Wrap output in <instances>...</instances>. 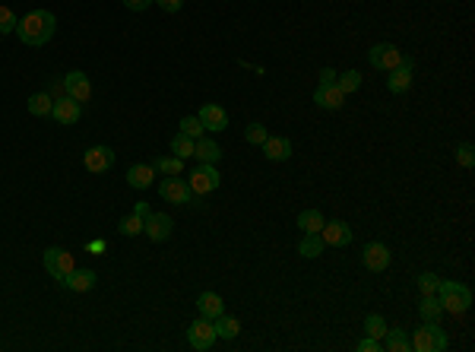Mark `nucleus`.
<instances>
[{"instance_id":"nucleus-1","label":"nucleus","mask_w":475,"mask_h":352,"mask_svg":"<svg viewBox=\"0 0 475 352\" xmlns=\"http://www.w3.org/2000/svg\"><path fill=\"white\" fill-rule=\"evenodd\" d=\"M54 29H57V20L51 10H32L26 13L20 22H16V35H20V42L29 45V48H42L54 38Z\"/></svg>"},{"instance_id":"nucleus-2","label":"nucleus","mask_w":475,"mask_h":352,"mask_svg":"<svg viewBox=\"0 0 475 352\" xmlns=\"http://www.w3.org/2000/svg\"><path fill=\"white\" fill-rule=\"evenodd\" d=\"M437 298H441L444 311H450V314H466L469 305H472V292H469V286L453 283V279H441V286H437Z\"/></svg>"},{"instance_id":"nucleus-3","label":"nucleus","mask_w":475,"mask_h":352,"mask_svg":"<svg viewBox=\"0 0 475 352\" xmlns=\"http://www.w3.org/2000/svg\"><path fill=\"white\" fill-rule=\"evenodd\" d=\"M409 343H412L415 352H444L447 349V333L441 330L437 321H425V324L409 337Z\"/></svg>"},{"instance_id":"nucleus-4","label":"nucleus","mask_w":475,"mask_h":352,"mask_svg":"<svg viewBox=\"0 0 475 352\" xmlns=\"http://www.w3.org/2000/svg\"><path fill=\"white\" fill-rule=\"evenodd\" d=\"M368 61H371V67L374 70H396V67H402V64H409L412 67V57L409 54H402L396 45H390V42H384V45H374L371 51H368Z\"/></svg>"},{"instance_id":"nucleus-5","label":"nucleus","mask_w":475,"mask_h":352,"mask_svg":"<svg viewBox=\"0 0 475 352\" xmlns=\"http://www.w3.org/2000/svg\"><path fill=\"white\" fill-rule=\"evenodd\" d=\"M45 270L51 273V279H57V283H67V277L76 270V261H73V254L70 251H63V248H48L45 251Z\"/></svg>"},{"instance_id":"nucleus-6","label":"nucleus","mask_w":475,"mask_h":352,"mask_svg":"<svg viewBox=\"0 0 475 352\" xmlns=\"http://www.w3.org/2000/svg\"><path fill=\"white\" fill-rule=\"evenodd\" d=\"M219 172H216V166H209V162H200V166L193 168L190 181H187V187H190V193H200V197H206V193H213L216 187H219Z\"/></svg>"},{"instance_id":"nucleus-7","label":"nucleus","mask_w":475,"mask_h":352,"mask_svg":"<svg viewBox=\"0 0 475 352\" xmlns=\"http://www.w3.org/2000/svg\"><path fill=\"white\" fill-rule=\"evenodd\" d=\"M187 339H190V346H193L197 352L213 349V343H216V327H213V321H206V318L193 321V324L187 327Z\"/></svg>"},{"instance_id":"nucleus-8","label":"nucleus","mask_w":475,"mask_h":352,"mask_svg":"<svg viewBox=\"0 0 475 352\" xmlns=\"http://www.w3.org/2000/svg\"><path fill=\"white\" fill-rule=\"evenodd\" d=\"M51 117H54L61 127H70V124H76V121L83 117V105L76 102V98H70V96H61V98H54Z\"/></svg>"},{"instance_id":"nucleus-9","label":"nucleus","mask_w":475,"mask_h":352,"mask_svg":"<svg viewBox=\"0 0 475 352\" xmlns=\"http://www.w3.org/2000/svg\"><path fill=\"white\" fill-rule=\"evenodd\" d=\"M158 193H162V200H168V203H190V187H187V181H181L178 175H165L162 184H158Z\"/></svg>"},{"instance_id":"nucleus-10","label":"nucleus","mask_w":475,"mask_h":352,"mask_svg":"<svg viewBox=\"0 0 475 352\" xmlns=\"http://www.w3.org/2000/svg\"><path fill=\"white\" fill-rule=\"evenodd\" d=\"M63 89H67V96L76 98L80 105L92 98V83H89V76H86L83 70H73V73L63 76Z\"/></svg>"},{"instance_id":"nucleus-11","label":"nucleus","mask_w":475,"mask_h":352,"mask_svg":"<svg viewBox=\"0 0 475 352\" xmlns=\"http://www.w3.org/2000/svg\"><path fill=\"white\" fill-rule=\"evenodd\" d=\"M83 162L92 175H105V172H111V166H114V152H111L108 146H92V149L83 152Z\"/></svg>"},{"instance_id":"nucleus-12","label":"nucleus","mask_w":475,"mask_h":352,"mask_svg":"<svg viewBox=\"0 0 475 352\" xmlns=\"http://www.w3.org/2000/svg\"><path fill=\"white\" fill-rule=\"evenodd\" d=\"M172 228H174V222L168 213H149L143 219V232L149 235L152 242H165L168 235H172Z\"/></svg>"},{"instance_id":"nucleus-13","label":"nucleus","mask_w":475,"mask_h":352,"mask_svg":"<svg viewBox=\"0 0 475 352\" xmlns=\"http://www.w3.org/2000/svg\"><path fill=\"white\" fill-rule=\"evenodd\" d=\"M320 238H324L326 248H345V244H352V228L345 226V222H324V228H320Z\"/></svg>"},{"instance_id":"nucleus-14","label":"nucleus","mask_w":475,"mask_h":352,"mask_svg":"<svg viewBox=\"0 0 475 352\" xmlns=\"http://www.w3.org/2000/svg\"><path fill=\"white\" fill-rule=\"evenodd\" d=\"M361 261H365V267L371 270V273H380V270L390 267V248L380 242H371L365 244V251H361Z\"/></svg>"},{"instance_id":"nucleus-15","label":"nucleus","mask_w":475,"mask_h":352,"mask_svg":"<svg viewBox=\"0 0 475 352\" xmlns=\"http://www.w3.org/2000/svg\"><path fill=\"white\" fill-rule=\"evenodd\" d=\"M197 117H200L203 127H206V131H213V133H219V131H225V127H228V111L222 108V105H216V102L203 105Z\"/></svg>"},{"instance_id":"nucleus-16","label":"nucleus","mask_w":475,"mask_h":352,"mask_svg":"<svg viewBox=\"0 0 475 352\" xmlns=\"http://www.w3.org/2000/svg\"><path fill=\"white\" fill-rule=\"evenodd\" d=\"M314 102L320 105L324 111H339L345 105V92L339 89L336 83H330V86H320V89L314 92Z\"/></svg>"},{"instance_id":"nucleus-17","label":"nucleus","mask_w":475,"mask_h":352,"mask_svg":"<svg viewBox=\"0 0 475 352\" xmlns=\"http://www.w3.org/2000/svg\"><path fill=\"white\" fill-rule=\"evenodd\" d=\"M386 89H390L393 96H406V92L412 89V67L402 64V67L390 70V76H386Z\"/></svg>"},{"instance_id":"nucleus-18","label":"nucleus","mask_w":475,"mask_h":352,"mask_svg":"<svg viewBox=\"0 0 475 352\" xmlns=\"http://www.w3.org/2000/svg\"><path fill=\"white\" fill-rule=\"evenodd\" d=\"M197 311H200V318L216 321L219 314H225V302H222V295H216V292H203V295L197 298Z\"/></svg>"},{"instance_id":"nucleus-19","label":"nucleus","mask_w":475,"mask_h":352,"mask_svg":"<svg viewBox=\"0 0 475 352\" xmlns=\"http://www.w3.org/2000/svg\"><path fill=\"white\" fill-rule=\"evenodd\" d=\"M263 156H266L269 162H285V159H292V143L285 137H266Z\"/></svg>"},{"instance_id":"nucleus-20","label":"nucleus","mask_w":475,"mask_h":352,"mask_svg":"<svg viewBox=\"0 0 475 352\" xmlns=\"http://www.w3.org/2000/svg\"><path fill=\"white\" fill-rule=\"evenodd\" d=\"M193 156H197L200 162H209V166H216V162L222 159V149H219V143H216V140L200 137V140H193Z\"/></svg>"},{"instance_id":"nucleus-21","label":"nucleus","mask_w":475,"mask_h":352,"mask_svg":"<svg viewBox=\"0 0 475 352\" xmlns=\"http://www.w3.org/2000/svg\"><path fill=\"white\" fill-rule=\"evenodd\" d=\"M152 178H156V168L146 166V162H140V166H133L130 172H127V184L137 187V191H146V187H152Z\"/></svg>"},{"instance_id":"nucleus-22","label":"nucleus","mask_w":475,"mask_h":352,"mask_svg":"<svg viewBox=\"0 0 475 352\" xmlns=\"http://www.w3.org/2000/svg\"><path fill=\"white\" fill-rule=\"evenodd\" d=\"M96 279H98V277H96V270H73L63 286H67L70 292H89L92 286H96Z\"/></svg>"},{"instance_id":"nucleus-23","label":"nucleus","mask_w":475,"mask_h":352,"mask_svg":"<svg viewBox=\"0 0 475 352\" xmlns=\"http://www.w3.org/2000/svg\"><path fill=\"white\" fill-rule=\"evenodd\" d=\"M380 346H384L386 352H409V349H412V343H409V333L402 330V327H396V330H386L384 339H380Z\"/></svg>"},{"instance_id":"nucleus-24","label":"nucleus","mask_w":475,"mask_h":352,"mask_svg":"<svg viewBox=\"0 0 475 352\" xmlns=\"http://www.w3.org/2000/svg\"><path fill=\"white\" fill-rule=\"evenodd\" d=\"M324 213L320 210H304V213H298V228H301L304 235H317L320 228H324Z\"/></svg>"},{"instance_id":"nucleus-25","label":"nucleus","mask_w":475,"mask_h":352,"mask_svg":"<svg viewBox=\"0 0 475 352\" xmlns=\"http://www.w3.org/2000/svg\"><path fill=\"white\" fill-rule=\"evenodd\" d=\"M213 327H216V337H222V339H234L241 333V321L232 318V314H219V318L213 321Z\"/></svg>"},{"instance_id":"nucleus-26","label":"nucleus","mask_w":475,"mask_h":352,"mask_svg":"<svg viewBox=\"0 0 475 352\" xmlns=\"http://www.w3.org/2000/svg\"><path fill=\"white\" fill-rule=\"evenodd\" d=\"M324 251H326V244H324V238H320V232H317V235H304L301 244H298V254H301V257H320Z\"/></svg>"},{"instance_id":"nucleus-27","label":"nucleus","mask_w":475,"mask_h":352,"mask_svg":"<svg viewBox=\"0 0 475 352\" xmlns=\"http://www.w3.org/2000/svg\"><path fill=\"white\" fill-rule=\"evenodd\" d=\"M419 311H421V321H441L444 305H441V298L437 295H421Z\"/></svg>"},{"instance_id":"nucleus-28","label":"nucleus","mask_w":475,"mask_h":352,"mask_svg":"<svg viewBox=\"0 0 475 352\" xmlns=\"http://www.w3.org/2000/svg\"><path fill=\"white\" fill-rule=\"evenodd\" d=\"M51 108H54V98H51L48 92H35V96L29 98V111H32L35 117H51Z\"/></svg>"},{"instance_id":"nucleus-29","label":"nucleus","mask_w":475,"mask_h":352,"mask_svg":"<svg viewBox=\"0 0 475 352\" xmlns=\"http://www.w3.org/2000/svg\"><path fill=\"white\" fill-rule=\"evenodd\" d=\"M336 86L349 96V92H359L361 89V73L359 70H345V73H336Z\"/></svg>"},{"instance_id":"nucleus-30","label":"nucleus","mask_w":475,"mask_h":352,"mask_svg":"<svg viewBox=\"0 0 475 352\" xmlns=\"http://www.w3.org/2000/svg\"><path fill=\"white\" fill-rule=\"evenodd\" d=\"M152 168L162 175H181L184 172V159H178V156H162V159L152 162Z\"/></svg>"},{"instance_id":"nucleus-31","label":"nucleus","mask_w":475,"mask_h":352,"mask_svg":"<svg viewBox=\"0 0 475 352\" xmlns=\"http://www.w3.org/2000/svg\"><path fill=\"white\" fill-rule=\"evenodd\" d=\"M172 152L178 156V159H187V156H193V140L187 137V133H174L172 137Z\"/></svg>"},{"instance_id":"nucleus-32","label":"nucleus","mask_w":475,"mask_h":352,"mask_svg":"<svg viewBox=\"0 0 475 352\" xmlns=\"http://www.w3.org/2000/svg\"><path fill=\"white\" fill-rule=\"evenodd\" d=\"M386 330H390V327H386V321L380 318V314H368V318H365V333H368V337L384 339Z\"/></svg>"},{"instance_id":"nucleus-33","label":"nucleus","mask_w":475,"mask_h":352,"mask_svg":"<svg viewBox=\"0 0 475 352\" xmlns=\"http://www.w3.org/2000/svg\"><path fill=\"white\" fill-rule=\"evenodd\" d=\"M117 228H121V235H140V232H143V216H140V213H127Z\"/></svg>"},{"instance_id":"nucleus-34","label":"nucleus","mask_w":475,"mask_h":352,"mask_svg":"<svg viewBox=\"0 0 475 352\" xmlns=\"http://www.w3.org/2000/svg\"><path fill=\"white\" fill-rule=\"evenodd\" d=\"M203 131H206V127H203L200 117H184V121H181V133H187L190 140H200Z\"/></svg>"},{"instance_id":"nucleus-35","label":"nucleus","mask_w":475,"mask_h":352,"mask_svg":"<svg viewBox=\"0 0 475 352\" xmlns=\"http://www.w3.org/2000/svg\"><path fill=\"white\" fill-rule=\"evenodd\" d=\"M437 286H441V277H434V273H421L419 277L421 295H437Z\"/></svg>"},{"instance_id":"nucleus-36","label":"nucleus","mask_w":475,"mask_h":352,"mask_svg":"<svg viewBox=\"0 0 475 352\" xmlns=\"http://www.w3.org/2000/svg\"><path fill=\"white\" fill-rule=\"evenodd\" d=\"M16 13L10 7H0V35H10V32H16Z\"/></svg>"},{"instance_id":"nucleus-37","label":"nucleus","mask_w":475,"mask_h":352,"mask_svg":"<svg viewBox=\"0 0 475 352\" xmlns=\"http://www.w3.org/2000/svg\"><path fill=\"white\" fill-rule=\"evenodd\" d=\"M266 127L263 124H248V131H244V140H248V143H254V146H263L266 143Z\"/></svg>"},{"instance_id":"nucleus-38","label":"nucleus","mask_w":475,"mask_h":352,"mask_svg":"<svg viewBox=\"0 0 475 352\" xmlns=\"http://www.w3.org/2000/svg\"><path fill=\"white\" fill-rule=\"evenodd\" d=\"M456 162H460L462 168H472V166H475V149H472V143H460V146H456Z\"/></svg>"},{"instance_id":"nucleus-39","label":"nucleus","mask_w":475,"mask_h":352,"mask_svg":"<svg viewBox=\"0 0 475 352\" xmlns=\"http://www.w3.org/2000/svg\"><path fill=\"white\" fill-rule=\"evenodd\" d=\"M48 96L51 98L67 96V89H63V76H61V80H48Z\"/></svg>"},{"instance_id":"nucleus-40","label":"nucleus","mask_w":475,"mask_h":352,"mask_svg":"<svg viewBox=\"0 0 475 352\" xmlns=\"http://www.w3.org/2000/svg\"><path fill=\"white\" fill-rule=\"evenodd\" d=\"M156 3L165 10V13H178V10L184 7V0H156Z\"/></svg>"},{"instance_id":"nucleus-41","label":"nucleus","mask_w":475,"mask_h":352,"mask_svg":"<svg viewBox=\"0 0 475 352\" xmlns=\"http://www.w3.org/2000/svg\"><path fill=\"white\" fill-rule=\"evenodd\" d=\"M359 349H361V352H377V349H380V339L365 337V339H361V343H359Z\"/></svg>"},{"instance_id":"nucleus-42","label":"nucleus","mask_w":475,"mask_h":352,"mask_svg":"<svg viewBox=\"0 0 475 352\" xmlns=\"http://www.w3.org/2000/svg\"><path fill=\"white\" fill-rule=\"evenodd\" d=\"M127 3V10H133V13H140V10H146V7H152L156 0H124Z\"/></svg>"},{"instance_id":"nucleus-43","label":"nucleus","mask_w":475,"mask_h":352,"mask_svg":"<svg viewBox=\"0 0 475 352\" xmlns=\"http://www.w3.org/2000/svg\"><path fill=\"white\" fill-rule=\"evenodd\" d=\"M330 83H336V70L324 67V70H320V86H330Z\"/></svg>"},{"instance_id":"nucleus-44","label":"nucleus","mask_w":475,"mask_h":352,"mask_svg":"<svg viewBox=\"0 0 475 352\" xmlns=\"http://www.w3.org/2000/svg\"><path fill=\"white\" fill-rule=\"evenodd\" d=\"M133 213H140V216H143V219H146V216H149L152 210H149V203H143V200H140L137 207H133Z\"/></svg>"},{"instance_id":"nucleus-45","label":"nucleus","mask_w":475,"mask_h":352,"mask_svg":"<svg viewBox=\"0 0 475 352\" xmlns=\"http://www.w3.org/2000/svg\"><path fill=\"white\" fill-rule=\"evenodd\" d=\"M105 248H108L105 242H92V244H89V251H96V254H105Z\"/></svg>"}]
</instances>
